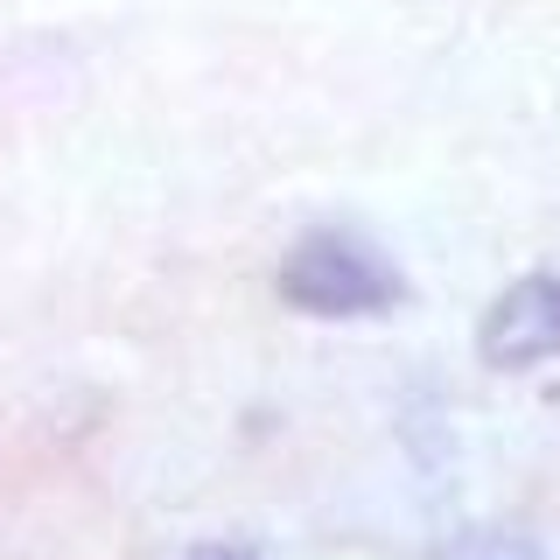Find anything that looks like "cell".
<instances>
[{
	"label": "cell",
	"mask_w": 560,
	"mask_h": 560,
	"mask_svg": "<svg viewBox=\"0 0 560 560\" xmlns=\"http://www.w3.org/2000/svg\"><path fill=\"white\" fill-rule=\"evenodd\" d=\"M428 560H553V547L533 539V533H518V525H463V533H448Z\"/></svg>",
	"instance_id": "obj_3"
},
{
	"label": "cell",
	"mask_w": 560,
	"mask_h": 560,
	"mask_svg": "<svg viewBox=\"0 0 560 560\" xmlns=\"http://www.w3.org/2000/svg\"><path fill=\"white\" fill-rule=\"evenodd\" d=\"M189 560H267V553L245 539H203V547H189Z\"/></svg>",
	"instance_id": "obj_4"
},
{
	"label": "cell",
	"mask_w": 560,
	"mask_h": 560,
	"mask_svg": "<svg viewBox=\"0 0 560 560\" xmlns=\"http://www.w3.org/2000/svg\"><path fill=\"white\" fill-rule=\"evenodd\" d=\"M273 294L294 315H315V323H364V315L407 302V273L350 224H315L280 253Z\"/></svg>",
	"instance_id": "obj_1"
},
{
	"label": "cell",
	"mask_w": 560,
	"mask_h": 560,
	"mask_svg": "<svg viewBox=\"0 0 560 560\" xmlns=\"http://www.w3.org/2000/svg\"><path fill=\"white\" fill-rule=\"evenodd\" d=\"M477 358L504 378L560 358V267L518 273L490 294V308L477 315Z\"/></svg>",
	"instance_id": "obj_2"
}]
</instances>
